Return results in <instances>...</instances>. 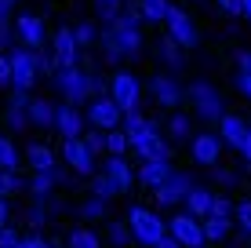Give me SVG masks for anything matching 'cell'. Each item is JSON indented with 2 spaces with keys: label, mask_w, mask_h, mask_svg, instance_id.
Returning <instances> with one entry per match:
<instances>
[{
  "label": "cell",
  "mask_w": 251,
  "mask_h": 248,
  "mask_svg": "<svg viewBox=\"0 0 251 248\" xmlns=\"http://www.w3.org/2000/svg\"><path fill=\"white\" fill-rule=\"evenodd\" d=\"M124 132L131 135V150L138 157H171V146L160 139V128L153 121H146L142 113H127Z\"/></svg>",
  "instance_id": "cell-1"
},
{
  "label": "cell",
  "mask_w": 251,
  "mask_h": 248,
  "mask_svg": "<svg viewBox=\"0 0 251 248\" xmlns=\"http://www.w3.org/2000/svg\"><path fill=\"white\" fill-rule=\"evenodd\" d=\"M109 37L120 44V51L124 55H135L138 48H142V11L138 7H131V11H120L113 22H109Z\"/></svg>",
  "instance_id": "cell-2"
},
{
  "label": "cell",
  "mask_w": 251,
  "mask_h": 248,
  "mask_svg": "<svg viewBox=\"0 0 251 248\" xmlns=\"http://www.w3.org/2000/svg\"><path fill=\"white\" fill-rule=\"evenodd\" d=\"M55 84L69 102H84L88 95L99 91V77H91L88 70H80V66H62V70L55 73Z\"/></svg>",
  "instance_id": "cell-3"
},
{
  "label": "cell",
  "mask_w": 251,
  "mask_h": 248,
  "mask_svg": "<svg viewBox=\"0 0 251 248\" xmlns=\"http://www.w3.org/2000/svg\"><path fill=\"white\" fill-rule=\"evenodd\" d=\"M7 58H11V84L29 91L37 73H40V51L37 48H15V51H7Z\"/></svg>",
  "instance_id": "cell-4"
},
{
  "label": "cell",
  "mask_w": 251,
  "mask_h": 248,
  "mask_svg": "<svg viewBox=\"0 0 251 248\" xmlns=\"http://www.w3.org/2000/svg\"><path fill=\"white\" fill-rule=\"evenodd\" d=\"M127 223H131L135 241H142V245H160V237L168 234V223H160V216L150 208H131Z\"/></svg>",
  "instance_id": "cell-5"
},
{
  "label": "cell",
  "mask_w": 251,
  "mask_h": 248,
  "mask_svg": "<svg viewBox=\"0 0 251 248\" xmlns=\"http://www.w3.org/2000/svg\"><path fill=\"white\" fill-rule=\"evenodd\" d=\"M168 234H175L186 248H201V245H207L204 219H201V216H193V212H182V216L168 219Z\"/></svg>",
  "instance_id": "cell-6"
},
{
  "label": "cell",
  "mask_w": 251,
  "mask_h": 248,
  "mask_svg": "<svg viewBox=\"0 0 251 248\" xmlns=\"http://www.w3.org/2000/svg\"><path fill=\"white\" fill-rule=\"evenodd\" d=\"M109 95L120 102L124 113H138V106H142V88H138V77L131 73H117L113 84H109Z\"/></svg>",
  "instance_id": "cell-7"
},
{
  "label": "cell",
  "mask_w": 251,
  "mask_h": 248,
  "mask_svg": "<svg viewBox=\"0 0 251 248\" xmlns=\"http://www.w3.org/2000/svg\"><path fill=\"white\" fill-rule=\"evenodd\" d=\"M120 117H127L124 110H120V102L113 99V95H99L88 106V121L95 124V128H102V132H109V128H117L120 124Z\"/></svg>",
  "instance_id": "cell-8"
},
{
  "label": "cell",
  "mask_w": 251,
  "mask_h": 248,
  "mask_svg": "<svg viewBox=\"0 0 251 248\" xmlns=\"http://www.w3.org/2000/svg\"><path fill=\"white\" fill-rule=\"evenodd\" d=\"M51 55H55L58 70H62V66H76V62H80V40H76V33L69 29V26H62V29L51 37Z\"/></svg>",
  "instance_id": "cell-9"
},
{
  "label": "cell",
  "mask_w": 251,
  "mask_h": 248,
  "mask_svg": "<svg viewBox=\"0 0 251 248\" xmlns=\"http://www.w3.org/2000/svg\"><path fill=\"white\" fill-rule=\"evenodd\" d=\"M62 157H66V165H73V172H80V175H91L95 172V150L84 142V135L62 142Z\"/></svg>",
  "instance_id": "cell-10"
},
{
  "label": "cell",
  "mask_w": 251,
  "mask_h": 248,
  "mask_svg": "<svg viewBox=\"0 0 251 248\" xmlns=\"http://www.w3.org/2000/svg\"><path fill=\"white\" fill-rule=\"evenodd\" d=\"M189 95H193L197 102V113L204 117V121H222V99H219V91L211 88V84H204V81H197L193 88H189Z\"/></svg>",
  "instance_id": "cell-11"
},
{
  "label": "cell",
  "mask_w": 251,
  "mask_h": 248,
  "mask_svg": "<svg viewBox=\"0 0 251 248\" xmlns=\"http://www.w3.org/2000/svg\"><path fill=\"white\" fill-rule=\"evenodd\" d=\"M164 26H168V37H175L182 48H193V44H197V37H201V33H197V26H193V19H189L182 7H175V4H171L168 22H164Z\"/></svg>",
  "instance_id": "cell-12"
},
{
  "label": "cell",
  "mask_w": 251,
  "mask_h": 248,
  "mask_svg": "<svg viewBox=\"0 0 251 248\" xmlns=\"http://www.w3.org/2000/svg\"><path fill=\"white\" fill-rule=\"evenodd\" d=\"M189 190H193V186H189V179L178 175V172H171L160 186H153V197H157L160 204H178V201H186Z\"/></svg>",
  "instance_id": "cell-13"
},
{
  "label": "cell",
  "mask_w": 251,
  "mask_h": 248,
  "mask_svg": "<svg viewBox=\"0 0 251 248\" xmlns=\"http://www.w3.org/2000/svg\"><path fill=\"white\" fill-rule=\"evenodd\" d=\"M168 175H171V157H142V165H138L142 186H160Z\"/></svg>",
  "instance_id": "cell-14"
},
{
  "label": "cell",
  "mask_w": 251,
  "mask_h": 248,
  "mask_svg": "<svg viewBox=\"0 0 251 248\" xmlns=\"http://www.w3.org/2000/svg\"><path fill=\"white\" fill-rule=\"evenodd\" d=\"M15 33H19V40L25 48H44V19H37V15H19Z\"/></svg>",
  "instance_id": "cell-15"
},
{
  "label": "cell",
  "mask_w": 251,
  "mask_h": 248,
  "mask_svg": "<svg viewBox=\"0 0 251 248\" xmlns=\"http://www.w3.org/2000/svg\"><path fill=\"white\" fill-rule=\"evenodd\" d=\"M222 146H226V139L222 135H197L193 139V161L197 165H215L219 161V153H222Z\"/></svg>",
  "instance_id": "cell-16"
},
{
  "label": "cell",
  "mask_w": 251,
  "mask_h": 248,
  "mask_svg": "<svg viewBox=\"0 0 251 248\" xmlns=\"http://www.w3.org/2000/svg\"><path fill=\"white\" fill-rule=\"evenodd\" d=\"M58 135L62 139H76V135H84V113L76 110V102H69V106H58Z\"/></svg>",
  "instance_id": "cell-17"
},
{
  "label": "cell",
  "mask_w": 251,
  "mask_h": 248,
  "mask_svg": "<svg viewBox=\"0 0 251 248\" xmlns=\"http://www.w3.org/2000/svg\"><path fill=\"white\" fill-rule=\"evenodd\" d=\"M248 132H251V128H248L244 121H240L237 113H226V117H222V121H219V135H222V139L229 142V146H237V150L244 146Z\"/></svg>",
  "instance_id": "cell-18"
},
{
  "label": "cell",
  "mask_w": 251,
  "mask_h": 248,
  "mask_svg": "<svg viewBox=\"0 0 251 248\" xmlns=\"http://www.w3.org/2000/svg\"><path fill=\"white\" fill-rule=\"evenodd\" d=\"M153 95H157L160 106H178V99H182V88L175 84V77H153Z\"/></svg>",
  "instance_id": "cell-19"
},
{
  "label": "cell",
  "mask_w": 251,
  "mask_h": 248,
  "mask_svg": "<svg viewBox=\"0 0 251 248\" xmlns=\"http://www.w3.org/2000/svg\"><path fill=\"white\" fill-rule=\"evenodd\" d=\"M106 172L120 183V190H131V183L138 175H131V165L124 161V153H109V161H106Z\"/></svg>",
  "instance_id": "cell-20"
},
{
  "label": "cell",
  "mask_w": 251,
  "mask_h": 248,
  "mask_svg": "<svg viewBox=\"0 0 251 248\" xmlns=\"http://www.w3.org/2000/svg\"><path fill=\"white\" fill-rule=\"evenodd\" d=\"M211 204H215V193L211 190H204V186H193V190L186 193V208L193 212V216H211Z\"/></svg>",
  "instance_id": "cell-21"
},
{
  "label": "cell",
  "mask_w": 251,
  "mask_h": 248,
  "mask_svg": "<svg viewBox=\"0 0 251 248\" xmlns=\"http://www.w3.org/2000/svg\"><path fill=\"white\" fill-rule=\"evenodd\" d=\"M29 121L33 124H55L58 121V106L55 102H44V99H29Z\"/></svg>",
  "instance_id": "cell-22"
},
{
  "label": "cell",
  "mask_w": 251,
  "mask_h": 248,
  "mask_svg": "<svg viewBox=\"0 0 251 248\" xmlns=\"http://www.w3.org/2000/svg\"><path fill=\"white\" fill-rule=\"evenodd\" d=\"M25 161H29L33 172H48V168H58V165H55V153H51L48 146H40V142H33V146L25 150Z\"/></svg>",
  "instance_id": "cell-23"
},
{
  "label": "cell",
  "mask_w": 251,
  "mask_h": 248,
  "mask_svg": "<svg viewBox=\"0 0 251 248\" xmlns=\"http://www.w3.org/2000/svg\"><path fill=\"white\" fill-rule=\"evenodd\" d=\"M62 179V168H48V172H33V179H29V190L37 193V197H48L51 193V186Z\"/></svg>",
  "instance_id": "cell-24"
},
{
  "label": "cell",
  "mask_w": 251,
  "mask_h": 248,
  "mask_svg": "<svg viewBox=\"0 0 251 248\" xmlns=\"http://www.w3.org/2000/svg\"><path fill=\"white\" fill-rule=\"evenodd\" d=\"M233 226V216H204V234L207 241H222Z\"/></svg>",
  "instance_id": "cell-25"
},
{
  "label": "cell",
  "mask_w": 251,
  "mask_h": 248,
  "mask_svg": "<svg viewBox=\"0 0 251 248\" xmlns=\"http://www.w3.org/2000/svg\"><path fill=\"white\" fill-rule=\"evenodd\" d=\"M138 11H142L146 22H168L171 4H168V0H138Z\"/></svg>",
  "instance_id": "cell-26"
},
{
  "label": "cell",
  "mask_w": 251,
  "mask_h": 248,
  "mask_svg": "<svg viewBox=\"0 0 251 248\" xmlns=\"http://www.w3.org/2000/svg\"><path fill=\"white\" fill-rule=\"evenodd\" d=\"M91 190L99 193V197L109 201V197H117V193H120V183H117L109 172H102V175H91Z\"/></svg>",
  "instance_id": "cell-27"
},
{
  "label": "cell",
  "mask_w": 251,
  "mask_h": 248,
  "mask_svg": "<svg viewBox=\"0 0 251 248\" xmlns=\"http://www.w3.org/2000/svg\"><path fill=\"white\" fill-rule=\"evenodd\" d=\"M131 150V135L120 132V128H109L106 132V153H127Z\"/></svg>",
  "instance_id": "cell-28"
},
{
  "label": "cell",
  "mask_w": 251,
  "mask_h": 248,
  "mask_svg": "<svg viewBox=\"0 0 251 248\" xmlns=\"http://www.w3.org/2000/svg\"><path fill=\"white\" fill-rule=\"evenodd\" d=\"M66 248H102V241H99L95 230H73L69 241H66Z\"/></svg>",
  "instance_id": "cell-29"
},
{
  "label": "cell",
  "mask_w": 251,
  "mask_h": 248,
  "mask_svg": "<svg viewBox=\"0 0 251 248\" xmlns=\"http://www.w3.org/2000/svg\"><path fill=\"white\" fill-rule=\"evenodd\" d=\"M15 165H19V150L7 135H0V168H15Z\"/></svg>",
  "instance_id": "cell-30"
},
{
  "label": "cell",
  "mask_w": 251,
  "mask_h": 248,
  "mask_svg": "<svg viewBox=\"0 0 251 248\" xmlns=\"http://www.w3.org/2000/svg\"><path fill=\"white\" fill-rule=\"evenodd\" d=\"M22 186V179L15 175V168H0V197H7V193H15Z\"/></svg>",
  "instance_id": "cell-31"
},
{
  "label": "cell",
  "mask_w": 251,
  "mask_h": 248,
  "mask_svg": "<svg viewBox=\"0 0 251 248\" xmlns=\"http://www.w3.org/2000/svg\"><path fill=\"white\" fill-rule=\"evenodd\" d=\"M178 48H182V44H178L175 37H164V44H160V51H164V58H168L171 66H178V62H182V51H178Z\"/></svg>",
  "instance_id": "cell-32"
},
{
  "label": "cell",
  "mask_w": 251,
  "mask_h": 248,
  "mask_svg": "<svg viewBox=\"0 0 251 248\" xmlns=\"http://www.w3.org/2000/svg\"><path fill=\"white\" fill-rule=\"evenodd\" d=\"M233 216H237V223H240V230L251 237V201H240L237 208H233Z\"/></svg>",
  "instance_id": "cell-33"
},
{
  "label": "cell",
  "mask_w": 251,
  "mask_h": 248,
  "mask_svg": "<svg viewBox=\"0 0 251 248\" xmlns=\"http://www.w3.org/2000/svg\"><path fill=\"white\" fill-rule=\"evenodd\" d=\"M109 237H113V245H127V241H131V223H113V226H109Z\"/></svg>",
  "instance_id": "cell-34"
},
{
  "label": "cell",
  "mask_w": 251,
  "mask_h": 248,
  "mask_svg": "<svg viewBox=\"0 0 251 248\" xmlns=\"http://www.w3.org/2000/svg\"><path fill=\"white\" fill-rule=\"evenodd\" d=\"M168 135H171V139H186V135H189V121H186V117H171V121H168Z\"/></svg>",
  "instance_id": "cell-35"
},
{
  "label": "cell",
  "mask_w": 251,
  "mask_h": 248,
  "mask_svg": "<svg viewBox=\"0 0 251 248\" xmlns=\"http://www.w3.org/2000/svg\"><path fill=\"white\" fill-rule=\"evenodd\" d=\"M95 7L102 11V19H106V22H113L120 15V0H95Z\"/></svg>",
  "instance_id": "cell-36"
},
{
  "label": "cell",
  "mask_w": 251,
  "mask_h": 248,
  "mask_svg": "<svg viewBox=\"0 0 251 248\" xmlns=\"http://www.w3.org/2000/svg\"><path fill=\"white\" fill-rule=\"evenodd\" d=\"M102 212H106V197H99V193H95V197L84 204V219H99Z\"/></svg>",
  "instance_id": "cell-37"
},
{
  "label": "cell",
  "mask_w": 251,
  "mask_h": 248,
  "mask_svg": "<svg viewBox=\"0 0 251 248\" xmlns=\"http://www.w3.org/2000/svg\"><path fill=\"white\" fill-rule=\"evenodd\" d=\"M0 248H22V237L15 226H4L0 230Z\"/></svg>",
  "instance_id": "cell-38"
},
{
  "label": "cell",
  "mask_w": 251,
  "mask_h": 248,
  "mask_svg": "<svg viewBox=\"0 0 251 248\" xmlns=\"http://www.w3.org/2000/svg\"><path fill=\"white\" fill-rule=\"evenodd\" d=\"M73 33H76V40H80V48H91L95 44V26L91 22H80Z\"/></svg>",
  "instance_id": "cell-39"
},
{
  "label": "cell",
  "mask_w": 251,
  "mask_h": 248,
  "mask_svg": "<svg viewBox=\"0 0 251 248\" xmlns=\"http://www.w3.org/2000/svg\"><path fill=\"white\" fill-rule=\"evenodd\" d=\"M84 142H88L95 153H102V150H106V135H102V128H99V132H84Z\"/></svg>",
  "instance_id": "cell-40"
},
{
  "label": "cell",
  "mask_w": 251,
  "mask_h": 248,
  "mask_svg": "<svg viewBox=\"0 0 251 248\" xmlns=\"http://www.w3.org/2000/svg\"><path fill=\"white\" fill-rule=\"evenodd\" d=\"M233 208H237V204H229L226 197H222V193H215V204H211V216H233Z\"/></svg>",
  "instance_id": "cell-41"
},
{
  "label": "cell",
  "mask_w": 251,
  "mask_h": 248,
  "mask_svg": "<svg viewBox=\"0 0 251 248\" xmlns=\"http://www.w3.org/2000/svg\"><path fill=\"white\" fill-rule=\"evenodd\" d=\"M0 84H11V58H7V51H0Z\"/></svg>",
  "instance_id": "cell-42"
},
{
  "label": "cell",
  "mask_w": 251,
  "mask_h": 248,
  "mask_svg": "<svg viewBox=\"0 0 251 248\" xmlns=\"http://www.w3.org/2000/svg\"><path fill=\"white\" fill-rule=\"evenodd\" d=\"M226 15H244V0H219Z\"/></svg>",
  "instance_id": "cell-43"
},
{
  "label": "cell",
  "mask_w": 251,
  "mask_h": 248,
  "mask_svg": "<svg viewBox=\"0 0 251 248\" xmlns=\"http://www.w3.org/2000/svg\"><path fill=\"white\" fill-rule=\"evenodd\" d=\"M237 88L251 99V73H248V70H240V77H237Z\"/></svg>",
  "instance_id": "cell-44"
},
{
  "label": "cell",
  "mask_w": 251,
  "mask_h": 248,
  "mask_svg": "<svg viewBox=\"0 0 251 248\" xmlns=\"http://www.w3.org/2000/svg\"><path fill=\"white\" fill-rule=\"evenodd\" d=\"M22 248H55V245H48L44 237H22Z\"/></svg>",
  "instance_id": "cell-45"
},
{
  "label": "cell",
  "mask_w": 251,
  "mask_h": 248,
  "mask_svg": "<svg viewBox=\"0 0 251 248\" xmlns=\"http://www.w3.org/2000/svg\"><path fill=\"white\" fill-rule=\"evenodd\" d=\"M11 11H15L11 0H0V22H11Z\"/></svg>",
  "instance_id": "cell-46"
},
{
  "label": "cell",
  "mask_w": 251,
  "mask_h": 248,
  "mask_svg": "<svg viewBox=\"0 0 251 248\" xmlns=\"http://www.w3.org/2000/svg\"><path fill=\"white\" fill-rule=\"evenodd\" d=\"M7 40H11V22H0V48H7Z\"/></svg>",
  "instance_id": "cell-47"
},
{
  "label": "cell",
  "mask_w": 251,
  "mask_h": 248,
  "mask_svg": "<svg viewBox=\"0 0 251 248\" xmlns=\"http://www.w3.org/2000/svg\"><path fill=\"white\" fill-rule=\"evenodd\" d=\"M237 62H240V70H248V73H251V51H240Z\"/></svg>",
  "instance_id": "cell-48"
},
{
  "label": "cell",
  "mask_w": 251,
  "mask_h": 248,
  "mask_svg": "<svg viewBox=\"0 0 251 248\" xmlns=\"http://www.w3.org/2000/svg\"><path fill=\"white\" fill-rule=\"evenodd\" d=\"M40 223H44V212L33 208V212H29V226H40Z\"/></svg>",
  "instance_id": "cell-49"
},
{
  "label": "cell",
  "mask_w": 251,
  "mask_h": 248,
  "mask_svg": "<svg viewBox=\"0 0 251 248\" xmlns=\"http://www.w3.org/2000/svg\"><path fill=\"white\" fill-rule=\"evenodd\" d=\"M7 226V197H0V230Z\"/></svg>",
  "instance_id": "cell-50"
},
{
  "label": "cell",
  "mask_w": 251,
  "mask_h": 248,
  "mask_svg": "<svg viewBox=\"0 0 251 248\" xmlns=\"http://www.w3.org/2000/svg\"><path fill=\"white\" fill-rule=\"evenodd\" d=\"M240 153H244L248 165H251V132H248V139H244V146H240Z\"/></svg>",
  "instance_id": "cell-51"
},
{
  "label": "cell",
  "mask_w": 251,
  "mask_h": 248,
  "mask_svg": "<svg viewBox=\"0 0 251 248\" xmlns=\"http://www.w3.org/2000/svg\"><path fill=\"white\" fill-rule=\"evenodd\" d=\"M244 15H248V19H251V0H244Z\"/></svg>",
  "instance_id": "cell-52"
},
{
  "label": "cell",
  "mask_w": 251,
  "mask_h": 248,
  "mask_svg": "<svg viewBox=\"0 0 251 248\" xmlns=\"http://www.w3.org/2000/svg\"><path fill=\"white\" fill-rule=\"evenodd\" d=\"M146 248H157V245H146Z\"/></svg>",
  "instance_id": "cell-53"
},
{
  "label": "cell",
  "mask_w": 251,
  "mask_h": 248,
  "mask_svg": "<svg viewBox=\"0 0 251 248\" xmlns=\"http://www.w3.org/2000/svg\"><path fill=\"white\" fill-rule=\"evenodd\" d=\"M201 248H211V245H201Z\"/></svg>",
  "instance_id": "cell-54"
},
{
  "label": "cell",
  "mask_w": 251,
  "mask_h": 248,
  "mask_svg": "<svg viewBox=\"0 0 251 248\" xmlns=\"http://www.w3.org/2000/svg\"><path fill=\"white\" fill-rule=\"evenodd\" d=\"M11 4H19V0H11Z\"/></svg>",
  "instance_id": "cell-55"
}]
</instances>
